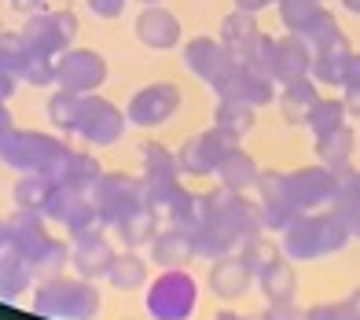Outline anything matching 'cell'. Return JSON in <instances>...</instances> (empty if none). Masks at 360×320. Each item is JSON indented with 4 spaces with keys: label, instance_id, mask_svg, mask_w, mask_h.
I'll return each instance as SVG.
<instances>
[{
    "label": "cell",
    "instance_id": "1",
    "mask_svg": "<svg viewBox=\"0 0 360 320\" xmlns=\"http://www.w3.org/2000/svg\"><path fill=\"white\" fill-rule=\"evenodd\" d=\"M349 229L331 214H294L283 229V250L298 262L309 258H323V254H335L346 247Z\"/></svg>",
    "mask_w": 360,
    "mask_h": 320
},
{
    "label": "cell",
    "instance_id": "2",
    "mask_svg": "<svg viewBox=\"0 0 360 320\" xmlns=\"http://www.w3.org/2000/svg\"><path fill=\"white\" fill-rule=\"evenodd\" d=\"M34 306H37V313L56 316V320H92L100 313V295H96V287L85 283V280L52 276L48 283H41Z\"/></svg>",
    "mask_w": 360,
    "mask_h": 320
},
{
    "label": "cell",
    "instance_id": "3",
    "mask_svg": "<svg viewBox=\"0 0 360 320\" xmlns=\"http://www.w3.org/2000/svg\"><path fill=\"white\" fill-rule=\"evenodd\" d=\"M19 34H22L26 48H30V56L59 59L67 48H74L77 15L70 8H63V11H34V15H26Z\"/></svg>",
    "mask_w": 360,
    "mask_h": 320
},
{
    "label": "cell",
    "instance_id": "4",
    "mask_svg": "<svg viewBox=\"0 0 360 320\" xmlns=\"http://www.w3.org/2000/svg\"><path fill=\"white\" fill-rule=\"evenodd\" d=\"M67 151L70 148L59 136H48L37 129H15L4 143V151H0V158L22 173H44V177H52V169L59 166V158Z\"/></svg>",
    "mask_w": 360,
    "mask_h": 320
},
{
    "label": "cell",
    "instance_id": "5",
    "mask_svg": "<svg viewBox=\"0 0 360 320\" xmlns=\"http://www.w3.org/2000/svg\"><path fill=\"white\" fill-rule=\"evenodd\" d=\"M92 203H96V210H100V217L114 229H118L122 221L136 217L140 210H147L143 184L125 177V173H100V181L92 184Z\"/></svg>",
    "mask_w": 360,
    "mask_h": 320
},
{
    "label": "cell",
    "instance_id": "6",
    "mask_svg": "<svg viewBox=\"0 0 360 320\" xmlns=\"http://www.w3.org/2000/svg\"><path fill=\"white\" fill-rule=\"evenodd\" d=\"M195 280L180 269H169L162 273L151 291H147V309H151L155 320H188L195 313Z\"/></svg>",
    "mask_w": 360,
    "mask_h": 320
},
{
    "label": "cell",
    "instance_id": "7",
    "mask_svg": "<svg viewBox=\"0 0 360 320\" xmlns=\"http://www.w3.org/2000/svg\"><path fill=\"white\" fill-rule=\"evenodd\" d=\"M107 82V59L96 48H67L56 59V85L63 92H81L89 96Z\"/></svg>",
    "mask_w": 360,
    "mask_h": 320
},
{
    "label": "cell",
    "instance_id": "8",
    "mask_svg": "<svg viewBox=\"0 0 360 320\" xmlns=\"http://www.w3.org/2000/svg\"><path fill=\"white\" fill-rule=\"evenodd\" d=\"M125 133V118L122 110L114 107L110 100L103 96H81V110H77V136L96 143V148H110V143H118Z\"/></svg>",
    "mask_w": 360,
    "mask_h": 320
},
{
    "label": "cell",
    "instance_id": "9",
    "mask_svg": "<svg viewBox=\"0 0 360 320\" xmlns=\"http://www.w3.org/2000/svg\"><path fill=\"white\" fill-rule=\"evenodd\" d=\"M283 188H287V199L294 203V210L302 214V210H313V206L335 203L338 177L327 166H309L298 173H283Z\"/></svg>",
    "mask_w": 360,
    "mask_h": 320
},
{
    "label": "cell",
    "instance_id": "10",
    "mask_svg": "<svg viewBox=\"0 0 360 320\" xmlns=\"http://www.w3.org/2000/svg\"><path fill=\"white\" fill-rule=\"evenodd\" d=\"M214 92H217V100H236V103H247L257 110L276 100V82L269 74H257L250 67H243V63H232V70L214 85Z\"/></svg>",
    "mask_w": 360,
    "mask_h": 320
},
{
    "label": "cell",
    "instance_id": "11",
    "mask_svg": "<svg viewBox=\"0 0 360 320\" xmlns=\"http://www.w3.org/2000/svg\"><path fill=\"white\" fill-rule=\"evenodd\" d=\"M176 107H180V89L169 82H155V85H143L140 92H133V100L125 107V118L133 125L151 129V125L169 122L176 115Z\"/></svg>",
    "mask_w": 360,
    "mask_h": 320
},
{
    "label": "cell",
    "instance_id": "12",
    "mask_svg": "<svg viewBox=\"0 0 360 320\" xmlns=\"http://www.w3.org/2000/svg\"><path fill=\"white\" fill-rule=\"evenodd\" d=\"M232 148H239V140L214 125V129L191 136L184 148H180L176 162H180V169H184V173H214L221 166V158L232 151Z\"/></svg>",
    "mask_w": 360,
    "mask_h": 320
},
{
    "label": "cell",
    "instance_id": "13",
    "mask_svg": "<svg viewBox=\"0 0 360 320\" xmlns=\"http://www.w3.org/2000/svg\"><path fill=\"white\" fill-rule=\"evenodd\" d=\"M184 63H188V70L199 77V82H206L210 89H214L221 77L232 70V52L221 44V41H214V37H191L188 44H184Z\"/></svg>",
    "mask_w": 360,
    "mask_h": 320
},
{
    "label": "cell",
    "instance_id": "14",
    "mask_svg": "<svg viewBox=\"0 0 360 320\" xmlns=\"http://www.w3.org/2000/svg\"><path fill=\"white\" fill-rule=\"evenodd\" d=\"M4 243H11L15 250H22L30 262L37 265V258L52 247V236H48V229H44V221H41V214L37 210H15L8 221H4Z\"/></svg>",
    "mask_w": 360,
    "mask_h": 320
},
{
    "label": "cell",
    "instance_id": "15",
    "mask_svg": "<svg viewBox=\"0 0 360 320\" xmlns=\"http://www.w3.org/2000/svg\"><path fill=\"white\" fill-rule=\"evenodd\" d=\"M136 41L151 52H169L180 44V19L162 4H147L136 15Z\"/></svg>",
    "mask_w": 360,
    "mask_h": 320
},
{
    "label": "cell",
    "instance_id": "16",
    "mask_svg": "<svg viewBox=\"0 0 360 320\" xmlns=\"http://www.w3.org/2000/svg\"><path fill=\"white\" fill-rule=\"evenodd\" d=\"M309 70H313V48H309L298 34L276 37V48H272V82L287 85V82H298V77H309Z\"/></svg>",
    "mask_w": 360,
    "mask_h": 320
},
{
    "label": "cell",
    "instance_id": "17",
    "mask_svg": "<svg viewBox=\"0 0 360 320\" xmlns=\"http://www.w3.org/2000/svg\"><path fill=\"white\" fill-rule=\"evenodd\" d=\"M257 188H261V206H257V221L265 229H287V221L298 214L294 203L287 199L283 188V173H257Z\"/></svg>",
    "mask_w": 360,
    "mask_h": 320
},
{
    "label": "cell",
    "instance_id": "18",
    "mask_svg": "<svg viewBox=\"0 0 360 320\" xmlns=\"http://www.w3.org/2000/svg\"><path fill=\"white\" fill-rule=\"evenodd\" d=\"M349 56H353V44L346 41V34H335L327 44L313 48V82L316 85H342V77H346V67H349Z\"/></svg>",
    "mask_w": 360,
    "mask_h": 320
},
{
    "label": "cell",
    "instance_id": "19",
    "mask_svg": "<svg viewBox=\"0 0 360 320\" xmlns=\"http://www.w3.org/2000/svg\"><path fill=\"white\" fill-rule=\"evenodd\" d=\"M34 283V262L0 239V298H19Z\"/></svg>",
    "mask_w": 360,
    "mask_h": 320
},
{
    "label": "cell",
    "instance_id": "20",
    "mask_svg": "<svg viewBox=\"0 0 360 320\" xmlns=\"http://www.w3.org/2000/svg\"><path fill=\"white\" fill-rule=\"evenodd\" d=\"M100 162L89 155V151H67L59 158V166L52 169V181L63 188H74V191H92V184L100 181Z\"/></svg>",
    "mask_w": 360,
    "mask_h": 320
},
{
    "label": "cell",
    "instance_id": "21",
    "mask_svg": "<svg viewBox=\"0 0 360 320\" xmlns=\"http://www.w3.org/2000/svg\"><path fill=\"white\" fill-rule=\"evenodd\" d=\"M114 247L100 236H81L77 239V247H74V265H77V273L81 280H96V276H107L110 273V265H114Z\"/></svg>",
    "mask_w": 360,
    "mask_h": 320
},
{
    "label": "cell",
    "instance_id": "22",
    "mask_svg": "<svg viewBox=\"0 0 360 320\" xmlns=\"http://www.w3.org/2000/svg\"><path fill=\"white\" fill-rule=\"evenodd\" d=\"M151 258L166 269H176V265H188L195 258V243H191V229L184 225H169L166 232H158L151 239Z\"/></svg>",
    "mask_w": 360,
    "mask_h": 320
},
{
    "label": "cell",
    "instance_id": "23",
    "mask_svg": "<svg viewBox=\"0 0 360 320\" xmlns=\"http://www.w3.org/2000/svg\"><path fill=\"white\" fill-rule=\"evenodd\" d=\"M280 89H283L280 92V110H283L287 125H309V115H313V107L320 100L316 82L313 77H298V82H287Z\"/></svg>",
    "mask_w": 360,
    "mask_h": 320
},
{
    "label": "cell",
    "instance_id": "24",
    "mask_svg": "<svg viewBox=\"0 0 360 320\" xmlns=\"http://www.w3.org/2000/svg\"><path fill=\"white\" fill-rule=\"evenodd\" d=\"M257 34H261V26H257V19L250 11H228L224 19H221V44L228 48V52H232V59H239L243 52H247V48L257 41Z\"/></svg>",
    "mask_w": 360,
    "mask_h": 320
},
{
    "label": "cell",
    "instance_id": "25",
    "mask_svg": "<svg viewBox=\"0 0 360 320\" xmlns=\"http://www.w3.org/2000/svg\"><path fill=\"white\" fill-rule=\"evenodd\" d=\"M250 280H254V273L247 269V262L243 258H217V265L210 269V287H214V295H221V298H236V295H243L250 287Z\"/></svg>",
    "mask_w": 360,
    "mask_h": 320
},
{
    "label": "cell",
    "instance_id": "26",
    "mask_svg": "<svg viewBox=\"0 0 360 320\" xmlns=\"http://www.w3.org/2000/svg\"><path fill=\"white\" fill-rule=\"evenodd\" d=\"M214 173L224 181L228 191H247V188L257 184V166H254V158L243 151V148H232V151H228Z\"/></svg>",
    "mask_w": 360,
    "mask_h": 320
},
{
    "label": "cell",
    "instance_id": "27",
    "mask_svg": "<svg viewBox=\"0 0 360 320\" xmlns=\"http://www.w3.org/2000/svg\"><path fill=\"white\" fill-rule=\"evenodd\" d=\"M353 143H356L353 129H349V125H338L335 133L316 136V155H320V162L327 169H342L349 162V155H353Z\"/></svg>",
    "mask_w": 360,
    "mask_h": 320
},
{
    "label": "cell",
    "instance_id": "28",
    "mask_svg": "<svg viewBox=\"0 0 360 320\" xmlns=\"http://www.w3.org/2000/svg\"><path fill=\"white\" fill-rule=\"evenodd\" d=\"M52 191H56V181H52V177H44V173H26V177L15 184V203H19L22 210L44 214V206H48V199H52Z\"/></svg>",
    "mask_w": 360,
    "mask_h": 320
},
{
    "label": "cell",
    "instance_id": "29",
    "mask_svg": "<svg viewBox=\"0 0 360 320\" xmlns=\"http://www.w3.org/2000/svg\"><path fill=\"white\" fill-rule=\"evenodd\" d=\"M257 280H261V291H265V298L272 302V306H280V302H290V295H294V273H290V265H287V262L276 258L272 265L261 269Z\"/></svg>",
    "mask_w": 360,
    "mask_h": 320
},
{
    "label": "cell",
    "instance_id": "30",
    "mask_svg": "<svg viewBox=\"0 0 360 320\" xmlns=\"http://www.w3.org/2000/svg\"><path fill=\"white\" fill-rule=\"evenodd\" d=\"M214 125H217V129H224V133H232L236 140L247 136V133L254 129V107L236 103V100H217Z\"/></svg>",
    "mask_w": 360,
    "mask_h": 320
},
{
    "label": "cell",
    "instance_id": "31",
    "mask_svg": "<svg viewBox=\"0 0 360 320\" xmlns=\"http://www.w3.org/2000/svg\"><path fill=\"white\" fill-rule=\"evenodd\" d=\"M77 110H81V92L56 89L52 100H48V118H52L63 133H77Z\"/></svg>",
    "mask_w": 360,
    "mask_h": 320
},
{
    "label": "cell",
    "instance_id": "32",
    "mask_svg": "<svg viewBox=\"0 0 360 320\" xmlns=\"http://www.w3.org/2000/svg\"><path fill=\"white\" fill-rule=\"evenodd\" d=\"M143 169H147V181H173L180 173V162L162 143H143Z\"/></svg>",
    "mask_w": 360,
    "mask_h": 320
},
{
    "label": "cell",
    "instance_id": "33",
    "mask_svg": "<svg viewBox=\"0 0 360 320\" xmlns=\"http://www.w3.org/2000/svg\"><path fill=\"white\" fill-rule=\"evenodd\" d=\"M107 280H110L114 287H122V291H133V287H143V280H147V265L136 258V254H122V258H114Z\"/></svg>",
    "mask_w": 360,
    "mask_h": 320
},
{
    "label": "cell",
    "instance_id": "34",
    "mask_svg": "<svg viewBox=\"0 0 360 320\" xmlns=\"http://www.w3.org/2000/svg\"><path fill=\"white\" fill-rule=\"evenodd\" d=\"M338 125H346V103L342 100H316L313 115H309V129L316 136H327V133H335Z\"/></svg>",
    "mask_w": 360,
    "mask_h": 320
},
{
    "label": "cell",
    "instance_id": "35",
    "mask_svg": "<svg viewBox=\"0 0 360 320\" xmlns=\"http://www.w3.org/2000/svg\"><path fill=\"white\" fill-rule=\"evenodd\" d=\"M294 34H298L309 48H320V44H327V41H331L335 34H342V30H338V19H335V15L331 11H316L313 15V19H309L305 26H298V30H294Z\"/></svg>",
    "mask_w": 360,
    "mask_h": 320
},
{
    "label": "cell",
    "instance_id": "36",
    "mask_svg": "<svg viewBox=\"0 0 360 320\" xmlns=\"http://www.w3.org/2000/svg\"><path fill=\"white\" fill-rule=\"evenodd\" d=\"M26 63H30V48H26L22 34H0V70L19 77Z\"/></svg>",
    "mask_w": 360,
    "mask_h": 320
},
{
    "label": "cell",
    "instance_id": "37",
    "mask_svg": "<svg viewBox=\"0 0 360 320\" xmlns=\"http://www.w3.org/2000/svg\"><path fill=\"white\" fill-rule=\"evenodd\" d=\"M122 239H125V247H143V243H151V239L158 236L155 232V214L151 210H140L136 217H129L118 225Z\"/></svg>",
    "mask_w": 360,
    "mask_h": 320
},
{
    "label": "cell",
    "instance_id": "38",
    "mask_svg": "<svg viewBox=\"0 0 360 320\" xmlns=\"http://www.w3.org/2000/svg\"><path fill=\"white\" fill-rule=\"evenodd\" d=\"M280 19H283V26L290 30H298V26H305L309 19H313L316 11H323V0H280Z\"/></svg>",
    "mask_w": 360,
    "mask_h": 320
},
{
    "label": "cell",
    "instance_id": "39",
    "mask_svg": "<svg viewBox=\"0 0 360 320\" xmlns=\"http://www.w3.org/2000/svg\"><path fill=\"white\" fill-rule=\"evenodd\" d=\"M19 82L34 85V89H48L56 85V59H44V56H30V63L22 67Z\"/></svg>",
    "mask_w": 360,
    "mask_h": 320
},
{
    "label": "cell",
    "instance_id": "40",
    "mask_svg": "<svg viewBox=\"0 0 360 320\" xmlns=\"http://www.w3.org/2000/svg\"><path fill=\"white\" fill-rule=\"evenodd\" d=\"M243 262H247V269L250 273H261L265 265H272L280 254H276V247L269 243V239H261V236H254V239H247V247H243V254H239Z\"/></svg>",
    "mask_w": 360,
    "mask_h": 320
},
{
    "label": "cell",
    "instance_id": "41",
    "mask_svg": "<svg viewBox=\"0 0 360 320\" xmlns=\"http://www.w3.org/2000/svg\"><path fill=\"white\" fill-rule=\"evenodd\" d=\"M338 177V191H335V203H346V206H360V173L356 169H335Z\"/></svg>",
    "mask_w": 360,
    "mask_h": 320
},
{
    "label": "cell",
    "instance_id": "42",
    "mask_svg": "<svg viewBox=\"0 0 360 320\" xmlns=\"http://www.w3.org/2000/svg\"><path fill=\"white\" fill-rule=\"evenodd\" d=\"M85 4L92 8L96 19H122V11L129 0H85Z\"/></svg>",
    "mask_w": 360,
    "mask_h": 320
},
{
    "label": "cell",
    "instance_id": "43",
    "mask_svg": "<svg viewBox=\"0 0 360 320\" xmlns=\"http://www.w3.org/2000/svg\"><path fill=\"white\" fill-rule=\"evenodd\" d=\"M305 320H353L349 306L342 302V306H313L305 313Z\"/></svg>",
    "mask_w": 360,
    "mask_h": 320
},
{
    "label": "cell",
    "instance_id": "44",
    "mask_svg": "<svg viewBox=\"0 0 360 320\" xmlns=\"http://www.w3.org/2000/svg\"><path fill=\"white\" fill-rule=\"evenodd\" d=\"M342 89H360V52L349 56V67H346V77H342Z\"/></svg>",
    "mask_w": 360,
    "mask_h": 320
},
{
    "label": "cell",
    "instance_id": "45",
    "mask_svg": "<svg viewBox=\"0 0 360 320\" xmlns=\"http://www.w3.org/2000/svg\"><path fill=\"white\" fill-rule=\"evenodd\" d=\"M261 320H298V309H294L290 302H280V306H272Z\"/></svg>",
    "mask_w": 360,
    "mask_h": 320
},
{
    "label": "cell",
    "instance_id": "46",
    "mask_svg": "<svg viewBox=\"0 0 360 320\" xmlns=\"http://www.w3.org/2000/svg\"><path fill=\"white\" fill-rule=\"evenodd\" d=\"M11 133H15V122H11V115H8L4 100H0V151H4V143H8Z\"/></svg>",
    "mask_w": 360,
    "mask_h": 320
},
{
    "label": "cell",
    "instance_id": "47",
    "mask_svg": "<svg viewBox=\"0 0 360 320\" xmlns=\"http://www.w3.org/2000/svg\"><path fill=\"white\" fill-rule=\"evenodd\" d=\"M48 0H11V8L19 15H34V11H44Z\"/></svg>",
    "mask_w": 360,
    "mask_h": 320
},
{
    "label": "cell",
    "instance_id": "48",
    "mask_svg": "<svg viewBox=\"0 0 360 320\" xmlns=\"http://www.w3.org/2000/svg\"><path fill=\"white\" fill-rule=\"evenodd\" d=\"M342 103H346V115L360 118V89H346V96H342Z\"/></svg>",
    "mask_w": 360,
    "mask_h": 320
},
{
    "label": "cell",
    "instance_id": "49",
    "mask_svg": "<svg viewBox=\"0 0 360 320\" xmlns=\"http://www.w3.org/2000/svg\"><path fill=\"white\" fill-rule=\"evenodd\" d=\"M269 4H280V0H236V8L239 11H250V15H257L261 8H269Z\"/></svg>",
    "mask_w": 360,
    "mask_h": 320
},
{
    "label": "cell",
    "instance_id": "50",
    "mask_svg": "<svg viewBox=\"0 0 360 320\" xmlns=\"http://www.w3.org/2000/svg\"><path fill=\"white\" fill-rule=\"evenodd\" d=\"M346 306H349L353 320H360V291H353V295H349V302H346Z\"/></svg>",
    "mask_w": 360,
    "mask_h": 320
},
{
    "label": "cell",
    "instance_id": "51",
    "mask_svg": "<svg viewBox=\"0 0 360 320\" xmlns=\"http://www.w3.org/2000/svg\"><path fill=\"white\" fill-rule=\"evenodd\" d=\"M342 8H346L349 15H360V0H342Z\"/></svg>",
    "mask_w": 360,
    "mask_h": 320
},
{
    "label": "cell",
    "instance_id": "52",
    "mask_svg": "<svg viewBox=\"0 0 360 320\" xmlns=\"http://www.w3.org/2000/svg\"><path fill=\"white\" fill-rule=\"evenodd\" d=\"M349 236H360V214L349 221Z\"/></svg>",
    "mask_w": 360,
    "mask_h": 320
},
{
    "label": "cell",
    "instance_id": "53",
    "mask_svg": "<svg viewBox=\"0 0 360 320\" xmlns=\"http://www.w3.org/2000/svg\"><path fill=\"white\" fill-rule=\"evenodd\" d=\"M217 320H243V316H236V313H221ZM254 320H257V316H254Z\"/></svg>",
    "mask_w": 360,
    "mask_h": 320
},
{
    "label": "cell",
    "instance_id": "54",
    "mask_svg": "<svg viewBox=\"0 0 360 320\" xmlns=\"http://www.w3.org/2000/svg\"><path fill=\"white\" fill-rule=\"evenodd\" d=\"M140 4H143V8H147V4H162V0H140Z\"/></svg>",
    "mask_w": 360,
    "mask_h": 320
},
{
    "label": "cell",
    "instance_id": "55",
    "mask_svg": "<svg viewBox=\"0 0 360 320\" xmlns=\"http://www.w3.org/2000/svg\"><path fill=\"white\" fill-rule=\"evenodd\" d=\"M0 236H4V221H0Z\"/></svg>",
    "mask_w": 360,
    "mask_h": 320
}]
</instances>
